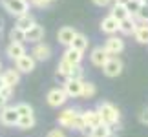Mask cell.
Here are the masks:
<instances>
[{
  "mask_svg": "<svg viewBox=\"0 0 148 137\" xmlns=\"http://www.w3.org/2000/svg\"><path fill=\"white\" fill-rule=\"evenodd\" d=\"M134 18H137L141 24H148V5H141V9H139V13L134 16Z\"/></svg>",
  "mask_w": 148,
  "mask_h": 137,
  "instance_id": "cell-33",
  "label": "cell"
},
{
  "mask_svg": "<svg viewBox=\"0 0 148 137\" xmlns=\"http://www.w3.org/2000/svg\"><path fill=\"white\" fill-rule=\"evenodd\" d=\"M139 121L143 123V124H148V106L141 110V113H139Z\"/></svg>",
  "mask_w": 148,
  "mask_h": 137,
  "instance_id": "cell-37",
  "label": "cell"
},
{
  "mask_svg": "<svg viewBox=\"0 0 148 137\" xmlns=\"http://www.w3.org/2000/svg\"><path fill=\"white\" fill-rule=\"evenodd\" d=\"M16 123H18V113H16L15 106H4L2 110H0V124H4V126H16Z\"/></svg>",
  "mask_w": 148,
  "mask_h": 137,
  "instance_id": "cell-6",
  "label": "cell"
},
{
  "mask_svg": "<svg viewBox=\"0 0 148 137\" xmlns=\"http://www.w3.org/2000/svg\"><path fill=\"white\" fill-rule=\"evenodd\" d=\"M0 95L4 97V99H11V95H13V88H9V86H4L2 90H0Z\"/></svg>",
  "mask_w": 148,
  "mask_h": 137,
  "instance_id": "cell-36",
  "label": "cell"
},
{
  "mask_svg": "<svg viewBox=\"0 0 148 137\" xmlns=\"http://www.w3.org/2000/svg\"><path fill=\"white\" fill-rule=\"evenodd\" d=\"M137 20L134 18V16H128V18H124L121 24H119V31L123 33V35H134L135 29H137Z\"/></svg>",
  "mask_w": 148,
  "mask_h": 137,
  "instance_id": "cell-17",
  "label": "cell"
},
{
  "mask_svg": "<svg viewBox=\"0 0 148 137\" xmlns=\"http://www.w3.org/2000/svg\"><path fill=\"white\" fill-rule=\"evenodd\" d=\"M102 73H104L106 77H119L123 73V60L119 59V57H110V59L106 60V64L102 66Z\"/></svg>",
  "mask_w": 148,
  "mask_h": 137,
  "instance_id": "cell-3",
  "label": "cell"
},
{
  "mask_svg": "<svg viewBox=\"0 0 148 137\" xmlns=\"http://www.w3.org/2000/svg\"><path fill=\"white\" fill-rule=\"evenodd\" d=\"M113 2H115V4H121V5H126L130 0H113Z\"/></svg>",
  "mask_w": 148,
  "mask_h": 137,
  "instance_id": "cell-41",
  "label": "cell"
},
{
  "mask_svg": "<svg viewBox=\"0 0 148 137\" xmlns=\"http://www.w3.org/2000/svg\"><path fill=\"white\" fill-rule=\"evenodd\" d=\"M31 57L35 60H48L49 57H51V48L46 44V42H37L35 46H33V49H31Z\"/></svg>",
  "mask_w": 148,
  "mask_h": 137,
  "instance_id": "cell-10",
  "label": "cell"
},
{
  "mask_svg": "<svg viewBox=\"0 0 148 137\" xmlns=\"http://www.w3.org/2000/svg\"><path fill=\"white\" fill-rule=\"evenodd\" d=\"M119 24H121L119 20H115L112 15H108L101 20V31L106 33V35H115L119 31Z\"/></svg>",
  "mask_w": 148,
  "mask_h": 137,
  "instance_id": "cell-13",
  "label": "cell"
},
{
  "mask_svg": "<svg viewBox=\"0 0 148 137\" xmlns=\"http://www.w3.org/2000/svg\"><path fill=\"white\" fill-rule=\"evenodd\" d=\"M141 2H143L145 5H148V0H141Z\"/></svg>",
  "mask_w": 148,
  "mask_h": 137,
  "instance_id": "cell-44",
  "label": "cell"
},
{
  "mask_svg": "<svg viewBox=\"0 0 148 137\" xmlns=\"http://www.w3.org/2000/svg\"><path fill=\"white\" fill-rule=\"evenodd\" d=\"M48 2H49V4H51V2H55V0H48Z\"/></svg>",
  "mask_w": 148,
  "mask_h": 137,
  "instance_id": "cell-45",
  "label": "cell"
},
{
  "mask_svg": "<svg viewBox=\"0 0 148 137\" xmlns=\"http://www.w3.org/2000/svg\"><path fill=\"white\" fill-rule=\"evenodd\" d=\"M2 29H4V20L0 18V33H2Z\"/></svg>",
  "mask_w": 148,
  "mask_h": 137,
  "instance_id": "cell-43",
  "label": "cell"
},
{
  "mask_svg": "<svg viewBox=\"0 0 148 137\" xmlns=\"http://www.w3.org/2000/svg\"><path fill=\"white\" fill-rule=\"evenodd\" d=\"M134 37L139 44H148V24H139Z\"/></svg>",
  "mask_w": 148,
  "mask_h": 137,
  "instance_id": "cell-23",
  "label": "cell"
},
{
  "mask_svg": "<svg viewBox=\"0 0 148 137\" xmlns=\"http://www.w3.org/2000/svg\"><path fill=\"white\" fill-rule=\"evenodd\" d=\"M27 4L33 5V8H40V9H44V8H48V5H49L48 0H27Z\"/></svg>",
  "mask_w": 148,
  "mask_h": 137,
  "instance_id": "cell-34",
  "label": "cell"
},
{
  "mask_svg": "<svg viewBox=\"0 0 148 137\" xmlns=\"http://www.w3.org/2000/svg\"><path fill=\"white\" fill-rule=\"evenodd\" d=\"M141 5H143V2L141 0H130V2L126 4V9H128V15L130 16H135L139 13V9H141Z\"/></svg>",
  "mask_w": 148,
  "mask_h": 137,
  "instance_id": "cell-30",
  "label": "cell"
},
{
  "mask_svg": "<svg viewBox=\"0 0 148 137\" xmlns=\"http://www.w3.org/2000/svg\"><path fill=\"white\" fill-rule=\"evenodd\" d=\"M82 82L84 81H71V79H66L62 90H64V93L68 95V99H70V97L75 99V97L82 95Z\"/></svg>",
  "mask_w": 148,
  "mask_h": 137,
  "instance_id": "cell-8",
  "label": "cell"
},
{
  "mask_svg": "<svg viewBox=\"0 0 148 137\" xmlns=\"http://www.w3.org/2000/svg\"><path fill=\"white\" fill-rule=\"evenodd\" d=\"M71 64L70 62H66L64 59H60V62H59V66H57V77H62L66 81L68 77H70V71H71Z\"/></svg>",
  "mask_w": 148,
  "mask_h": 137,
  "instance_id": "cell-25",
  "label": "cell"
},
{
  "mask_svg": "<svg viewBox=\"0 0 148 137\" xmlns=\"http://www.w3.org/2000/svg\"><path fill=\"white\" fill-rule=\"evenodd\" d=\"M5 86V84H4V79H2V75H0V90H2Z\"/></svg>",
  "mask_w": 148,
  "mask_h": 137,
  "instance_id": "cell-42",
  "label": "cell"
},
{
  "mask_svg": "<svg viewBox=\"0 0 148 137\" xmlns=\"http://www.w3.org/2000/svg\"><path fill=\"white\" fill-rule=\"evenodd\" d=\"M0 70H2V62H0Z\"/></svg>",
  "mask_w": 148,
  "mask_h": 137,
  "instance_id": "cell-46",
  "label": "cell"
},
{
  "mask_svg": "<svg viewBox=\"0 0 148 137\" xmlns=\"http://www.w3.org/2000/svg\"><path fill=\"white\" fill-rule=\"evenodd\" d=\"M5 55H8L11 60L20 59L22 55H26V48H24V44H20V42H9V44H8V48H5Z\"/></svg>",
  "mask_w": 148,
  "mask_h": 137,
  "instance_id": "cell-16",
  "label": "cell"
},
{
  "mask_svg": "<svg viewBox=\"0 0 148 137\" xmlns=\"http://www.w3.org/2000/svg\"><path fill=\"white\" fill-rule=\"evenodd\" d=\"M8 102H9L8 99H4V97H2V95H0V110H2V108H4V106H8Z\"/></svg>",
  "mask_w": 148,
  "mask_h": 137,
  "instance_id": "cell-40",
  "label": "cell"
},
{
  "mask_svg": "<svg viewBox=\"0 0 148 137\" xmlns=\"http://www.w3.org/2000/svg\"><path fill=\"white\" fill-rule=\"evenodd\" d=\"M92 2H93L95 5H99V8H106V5L112 4V0H92Z\"/></svg>",
  "mask_w": 148,
  "mask_h": 137,
  "instance_id": "cell-39",
  "label": "cell"
},
{
  "mask_svg": "<svg viewBox=\"0 0 148 137\" xmlns=\"http://www.w3.org/2000/svg\"><path fill=\"white\" fill-rule=\"evenodd\" d=\"M97 93V88H95L93 82H82V95L84 99H92V97Z\"/></svg>",
  "mask_w": 148,
  "mask_h": 137,
  "instance_id": "cell-28",
  "label": "cell"
},
{
  "mask_svg": "<svg viewBox=\"0 0 148 137\" xmlns=\"http://www.w3.org/2000/svg\"><path fill=\"white\" fill-rule=\"evenodd\" d=\"M82 77H84V70H82L81 64H77V66L71 68L70 77H68V79H71V81H82Z\"/></svg>",
  "mask_w": 148,
  "mask_h": 137,
  "instance_id": "cell-31",
  "label": "cell"
},
{
  "mask_svg": "<svg viewBox=\"0 0 148 137\" xmlns=\"http://www.w3.org/2000/svg\"><path fill=\"white\" fill-rule=\"evenodd\" d=\"M46 101H48V104L51 108H59V106H64L66 104L68 95L64 93V90H62V88H53V90L48 91Z\"/></svg>",
  "mask_w": 148,
  "mask_h": 137,
  "instance_id": "cell-5",
  "label": "cell"
},
{
  "mask_svg": "<svg viewBox=\"0 0 148 137\" xmlns=\"http://www.w3.org/2000/svg\"><path fill=\"white\" fill-rule=\"evenodd\" d=\"M92 137H112V132H110V126L108 124H99V126L93 128V134Z\"/></svg>",
  "mask_w": 148,
  "mask_h": 137,
  "instance_id": "cell-27",
  "label": "cell"
},
{
  "mask_svg": "<svg viewBox=\"0 0 148 137\" xmlns=\"http://www.w3.org/2000/svg\"><path fill=\"white\" fill-rule=\"evenodd\" d=\"M44 35H46V29H44V26L35 24L33 27H29V29L26 31V40L37 44V42H42V40H44Z\"/></svg>",
  "mask_w": 148,
  "mask_h": 137,
  "instance_id": "cell-14",
  "label": "cell"
},
{
  "mask_svg": "<svg viewBox=\"0 0 148 137\" xmlns=\"http://www.w3.org/2000/svg\"><path fill=\"white\" fill-rule=\"evenodd\" d=\"M16 126H18L20 130H31L33 126H35V113H33V115H20Z\"/></svg>",
  "mask_w": 148,
  "mask_h": 137,
  "instance_id": "cell-24",
  "label": "cell"
},
{
  "mask_svg": "<svg viewBox=\"0 0 148 137\" xmlns=\"http://www.w3.org/2000/svg\"><path fill=\"white\" fill-rule=\"evenodd\" d=\"M82 117H84V121H86V124H90V126H99V124H101V117H99L97 110L82 112Z\"/></svg>",
  "mask_w": 148,
  "mask_h": 137,
  "instance_id": "cell-22",
  "label": "cell"
},
{
  "mask_svg": "<svg viewBox=\"0 0 148 137\" xmlns=\"http://www.w3.org/2000/svg\"><path fill=\"white\" fill-rule=\"evenodd\" d=\"M9 40H11V42H20V44H24V40H26V31H22V29H18L16 26H13V27H11V31H9Z\"/></svg>",
  "mask_w": 148,
  "mask_h": 137,
  "instance_id": "cell-26",
  "label": "cell"
},
{
  "mask_svg": "<svg viewBox=\"0 0 148 137\" xmlns=\"http://www.w3.org/2000/svg\"><path fill=\"white\" fill-rule=\"evenodd\" d=\"M46 137H66V134H64V130H60V128H53V130L48 132Z\"/></svg>",
  "mask_w": 148,
  "mask_h": 137,
  "instance_id": "cell-35",
  "label": "cell"
},
{
  "mask_svg": "<svg viewBox=\"0 0 148 137\" xmlns=\"http://www.w3.org/2000/svg\"><path fill=\"white\" fill-rule=\"evenodd\" d=\"M75 35H77V31L73 29L71 26H62L59 29V33H57V38H59V42L62 46H68V48H70V44H71Z\"/></svg>",
  "mask_w": 148,
  "mask_h": 137,
  "instance_id": "cell-15",
  "label": "cell"
},
{
  "mask_svg": "<svg viewBox=\"0 0 148 137\" xmlns=\"http://www.w3.org/2000/svg\"><path fill=\"white\" fill-rule=\"evenodd\" d=\"M110 59V55L106 53V49L102 48V46H97V48H93L92 49V53H90V60H92V64L93 66H97V68H102L106 64V60Z\"/></svg>",
  "mask_w": 148,
  "mask_h": 137,
  "instance_id": "cell-11",
  "label": "cell"
},
{
  "mask_svg": "<svg viewBox=\"0 0 148 137\" xmlns=\"http://www.w3.org/2000/svg\"><path fill=\"white\" fill-rule=\"evenodd\" d=\"M15 110L18 113V117L20 115H33V108L27 104V102H18V104H15Z\"/></svg>",
  "mask_w": 148,
  "mask_h": 137,
  "instance_id": "cell-29",
  "label": "cell"
},
{
  "mask_svg": "<svg viewBox=\"0 0 148 137\" xmlns=\"http://www.w3.org/2000/svg\"><path fill=\"white\" fill-rule=\"evenodd\" d=\"M0 4H2V8L8 11L9 15L13 16H22L26 15L27 11H29V4H27V0H0Z\"/></svg>",
  "mask_w": 148,
  "mask_h": 137,
  "instance_id": "cell-2",
  "label": "cell"
},
{
  "mask_svg": "<svg viewBox=\"0 0 148 137\" xmlns=\"http://www.w3.org/2000/svg\"><path fill=\"white\" fill-rule=\"evenodd\" d=\"M110 15H112L115 20H119V22H123L124 18H128V16H130L126 5H121V4H113L112 9H110Z\"/></svg>",
  "mask_w": 148,
  "mask_h": 137,
  "instance_id": "cell-21",
  "label": "cell"
},
{
  "mask_svg": "<svg viewBox=\"0 0 148 137\" xmlns=\"http://www.w3.org/2000/svg\"><path fill=\"white\" fill-rule=\"evenodd\" d=\"M102 48L106 49V53L110 55V57H117L124 49V40H123L121 37H117V35H110V37L106 38V42H104Z\"/></svg>",
  "mask_w": 148,
  "mask_h": 137,
  "instance_id": "cell-4",
  "label": "cell"
},
{
  "mask_svg": "<svg viewBox=\"0 0 148 137\" xmlns=\"http://www.w3.org/2000/svg\"><path fill=\"white\" fill-rule=\"evenodd\" d=\"M35 66H37V60L33 59L31 55H22L20 59H16L15 60V68L18 70L20 73H31L33 70H35Z\"/></svg>",
  "mask_w": 148,
  "mask_h": 137,
  "instance_id": "cell-7",
  "label": "cell"
},
{
  "mask_svg": "<svg viewBox=\"0 0 148 137\" xmlns=\"http://www.w3.org/2000/svg\"><path fill=\"white\" fill-rule=\"evenodd\" d=\"M88 44H90L88 37H86V35H82V33H77V35L73 37V40H71V44H70V48L77 49V51H82V53H84V49H88Z\"/></svg>",
  "mask_w": 148,
  "mask_h": 137,
  "instance_id": "cell-20",
  "label": "cell"
},
{
  "mask_svg": "<svg viewBox=\"0 0 148 137\" xmlns=\"http://www.w3.org/2000/svg\"><path fill=\"white\" fill-rule=\"evenodd\" d=\"M37 22H35V16H33L29 11H27L26 15H22V16H18V18H16V27H18V29H22V31H27L29 29V27H33L35 26Z\"/></svg>",
  "mask_w": 148,
  "mask_h": 137,
  "instance_id": "cell-19",
  "label": "cell"
},
{
  "mask_svg": "<svg viewBox=\"0 0 148 137\" xmlns=\"http://www.w3.org/2000/svg\"><path fill=\"white\" fill-rule=\"evenodd\" d=\"M95 110H97L102 124L113 126V124H119V123H121V112H119V108L113 106L112 102L102 101V102H99V104H97V108H95Z\"/></svg>",
  "mask_w": 148,
  "mask_h": 137,
  "instance_id": "cell-1",
  "label": "cell"
},
{
  "mask_svg": "<svg viewBox=\"0 0 148 137\" xmlns=\"http://www.w3.org/2000/svg\"><path fill=\"white\" fill-rule=\"evenodd\" d=\"M81 112V110H75V108H66V110H62L59 113V126L62 128H71V124L73 121H75V117H77V113Z\"/></svg>",
  "mask_w": 148,
  "mask_h": 137,
  "instance_id": "cell-9",
  "label": "cell"
},
{
  "mask_svg": "<svg viewBox=\"0 0 148 137\" xmlns=\"http://www.w3.org/2000/svg\"><path fill=\"white\" fill-rule=\"evenodd\" d=\"M62 59H64L66 62H70L71 66H77V64H81V62H82V51H77V49H73V48H66Z\"/></svg>",
  "mask_w": 148,
  "mask_h": 137,
  "instance_id": "cell-18",
  "label": "cell"
},
{
  "mask_svg": "<svg viewBox=\"0 0 148 137\" xmlns=\"http://www.w3.org/2000/svg\"><path fill=\"white\" fill-rule=\"evenodd\" d=\"M93 128H95V126H90V124H86V126H84V130H82L81 134H82L84 137H92V134H93Z\"/></svg>",
  "mask_w": 148,
  "mask_h": 137,
  "instance_id": "cell-38",
  "label": "cell"
},
{
  "mask_svg": "<svg viewBox=\"0 0 148 137\" xmlns=\"http://www.w3.org/2000/svg\"><path fill=\"white\" fill-rule=\"evenodd\" d=\"M0 75L4 79V84L9 86V88H15L16 84L20 82V71L16 70V68H8V70H4Z\"/></svg>",
  "mask_w": 148,
  "mask_h": 137,
  "instance_id": "cell-12",
  "label": "cell"
},
{
  "mask_svg": "<svg viewBox=\"0 0 148 137\" xmlns=\"http://www.w3.org/2000/svg\"><path fill=\"white\" fill-rule=\"evenodd\" d=\"M84 126H86V121H84V117H82V112H79V113H77V117H75V121H73V124H71V130L82 132Z\"/></svg>",
  "mask_w": 148,
  "mask_h": 137,
  "instance_id": "cell-32",
  "label": "cell"
}]
</instances>
